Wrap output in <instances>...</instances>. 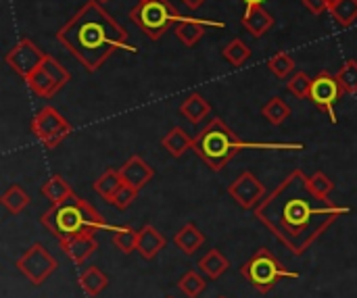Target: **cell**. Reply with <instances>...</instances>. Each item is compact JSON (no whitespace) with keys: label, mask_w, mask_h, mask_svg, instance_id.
<instances>
[{"label":"cell","mask_w":357,"mask_h":298,"mask_svg":"<svg viewBox=\"0 0 357 298\" xmlns=\"http://www.w3.org/2000/svg\"><path fill=\"white\" fill-rule=\"evenodd\" d=\"M165 244H167V240H165V236L157 228H153V226L146 224L142 230H138V246H136V253H140L142 259L153 261L165 249Z\"/></svg>","instance_id":"obj_18"},{"label":"cell","mask_w":357,"mask_h":298,"mask_svg":"<svg viewBox=\"0 0 357 298\" xmlns=\"http://www.w3.org/2000/svg\"><path fill=\"white\" fill-rule=\"evenodd\" d=\"M174 244L184 253V255H195L203 244H205V234L195 226V224H186L182 230H178V234L174 236Z\"/></svg>","instance_id":"obj_20"},{"label":"cell","mask_w":357,"mask_h":298,"mask_svg":"<svg viewBox=\"0 0 357 298\" xmlns=\"http://www.w3.org/2000/svg\"><path fill=\"white\" fill-rule=\"evenodd\" d=\"M40 194L50 203V205H56L61 201H65L67 196L73 194V188L67 184L65 178L61 175H50L42 186H40Z\"/></svg>","instance_id":"obj_24"},{"label":"cell","mask_w":357,"mask_h":298,"mask_svg":"<svg viewBox=\"0 0 357 298\" xmlns=\"http://www.w3.org/2000/svg\"><path fill=\"white\" fill-rule=\"evenodd\" d=\"M312 84H314V77H310L305 71H295L289 81H287V88L293 96L297 98H310V92H312Z\"/></svg>","instance_id":"obj_32"},{"label":"cell","mask_w":357,"mask_h":298,"mask_svg":"<svg viewBox=\"0 0 357 298\" xmlns=\"http://www.w3.org/2000/svg\"><path fill=\"white\" fill-rule=\"evenodd\" d=\"M343 88L337 79V75H333L331 71H320L316 77H314V84H312V92H310V100L328 115L331 123L337 125L339 119H337V113H335V104L341 100L343 96Z\"/></svg>","instance_id":"obj_10"},{"label":"cell","mask_w":357,"mask_h":298,"mask_svg":"<svg viewBox=\"0 0 357 298\" xmlns=\"http://www.w3.org/2000/svg\"><path fill=\"white\" fill-rule=\"evenodd\" d=\"M243 278L261 295H268L274 290V286L280 280H297L299 274L297 272H289L284 269V265L278 261V257L270 251V249H257L251 259L241 267Z\"/></svg>","instance_id":"obj_5"},{"label":"cell","mask_w":357,"mask_h":298,"mask_svg":"<svg viewBox=\"0 0 357 298\" xmlns=\"http://www.w3.org/2000/svg\"><path fill=\"white\" fill-rule=\"evenodd\" d=\"M79 286L88 297H98L109 288V278L98 265H90L79 274Z\"/></svg>","instance_id":"obj_21"},{"label":"cell","mask_w":357,"mask_h":298,"mask_svg":"<svg viewBox=\"0 0 357 298\" xmlns=\"http://www.w3.org/2000/svg\"><path fill=\"white\" fill-rule=\"evenodd\" d=\"M46 58V52L40 50L29 38H21L6 54H4V63L21 77L27 79L33 71H38L42 67Z\"/></svg>","instance_id":"obj_11"},{"label":"cell","mask_w":357,"mask_h":298,"mask_svg":"<svg viewBox=\"0 0 357 298\" xmlns=\"http://www.w3.org/2000/svg\"><path fill=\"white\" fill-rule=\"evenodd\" d=\"M207 27L224 29L226 23H222V21H209V19H197V17H182V21H178V23L174 25V33H176V38H178L184 46L192 48V46L205 36V29H207Z\"/></svg>","instance_id":"obj_13"},{"label":"cell","mask_w":357,"mask_h":298,"mask_svg":"<svg viewBox=\"0 0 357 298\" xmlns=\"http://www.w3.org/2000/svg\"><path fill=\"white\" fill-rule=\"evenodd\" d=\"M138 2H149V0H138Z\"/></svg>","instance_id":"obj_41"},{"label":"cell","mask_w":357,"mask_h":298,"mask_svg":"<svg viewBox=\"0 0 357 298\" xmlns=\"http://www.w3.org/2000/svg\"><path fill=\"white\" fill-rule=\"evenodd\" d=\"M301 2H303V6H305L312 15H316V17H320V15H324L326 10H331V6H328L326 0H301Z\"/></svg>","instance_id":"obj_36"},{"label":"cell","mask_w":357,"mask_h":298,"mask_svg":"<svg viewBox=\"0 0 357 298\" xmlns=\"http://www.w3.org/2000/svg\"><path fill=\"white\" fill-rule=\"evenodd\" d=\"M328 13L341 27H351L357 21V0H339Z\"/></svg>","instance_id":"obj_28"},{"label":"cell","mask_w":357,"mask_h":298,"mask_svg":"<svg viewBox=\"0 0 357 298\" xmlns=\"http://www.w3.org/2000/svg\"><path fill=\"white\" fill-rule=\"evenodd\" d=\"M351 209L318 196L310 186V175L291 171L253 211L259 224L274 234L295 257H301L339 217Z\"/></svg>","instance_id":"obj_1"},{"label":"cell","mask_w":357,"mask_h":298,"mask_svg":"<svg viewBox=\"0 0 357 298\" xmlns=\"http://www.w3.org/2000/svg\"><path fill=\"white\" fill-rule=\"evenodd\" d=\"M276 25V19L272 17V13H268L261 6H247L245 15H243V27L253 36V38H261L266 36L272 27Z\"/></svg>","instance_id":"obj_17"},{"label":"cell","mask_w":357,"mask_h":298,"mask_svg":"<svg viewBox=\"0 0 357 298\" xmlns=\"http://www.w3.org/2000/svg\"><path fill=\"white\" fill-rule=\"evenodd\" d=\"M228 194H230V198H232L238 207H243V209H247V211H255V209L264 203V198H266V186L259 182V178H257L255 173L243 171V173L228 186Z\"/></svg>","instance_id":"obj_12"},{"label":"cell","mask_w":357,"mask_h":298,"mask_svg":"<svg viewBox=\"0 0 357 298\" xmlns=\"http://www.w3.org/2000/svg\"><path fill=\"white\" fill-rule=\"evenodd\" d=\"M138 192L140 190H136V188H132V186H128V184H123L119 190H117V194H115V198L111 201V205L117 209V211H126L136 198H138Z\"/></svg>","instance_id":"obj_35"},{"label":"cell","mask_w":357,"mask_h":298,"mask_svg":"<svg viewBox=\"0 0 357 298\" xmlns=\"http://www.w3.org/2000/svg\"><path fill=\"white\" fill-rule=\"evenodd\" d=\"M98 4H107V2H111V0H96Z\"/></svg>","instance_id":"obj_40"},{"label":"cell","mask_w":357,"mask_h":298,"mask_svg":"<svg viewBox=\"0 0 357 298\" xmlns=\"http://www.w3.org/2000/svg\"><path fill=\"white\" fill-rule=\"evenodd\" d=\"M0 203H2V207H4L10 215H21V213L27 209V205H29V194L23 190L21 184H10V186L2 192Z\"/></svg>","instance_id":"obj_23"},{"label":"cell","mask_w":357,"mask_h":298,"mask_svg":"<svg viewBox=\"0 0 357 298\" xmlns=\"http://www.w3.org/2000/svg\"><path fill=\"white\" fill-rule=\"evenodd\" d=\"M40 224L59 240L88 234L94 236L96 232H119L123 226H109L105 217L84 198H79L75 192L67 196L65 201L50 205L48 211L42 213Z\"/></svg>","instance_id":"obj_4"},{"label":"cell","mask_w":357,"mask_h":298,"mask_svg":"<svg viewBox=\"0 0 357 298\" xmlns=\"http://www.w3.org/2000/svg\"><path fill=\"white\" fill-rule=\"evenodd\" d=\"M268 69L280 77V79H289L295 71H297V65H295V58L289 54V52H276L274 56L268 58Z\"/></svg>","instance_id":"obj_30"},{"label":"cell","mask_w":357,"mask_h":298,"mask_svg":"<svg viewBox=\"0 0 357 298\" xmlns=\"http://www.w3.org/2000/svg\"><path fill=\"white\" fill-rule=\"evenodd\" d=\"M56 40L84 65L88 73L98 71L115 50L138 52V48L130 44L128 29L96 0L86 2L56 31Z\"/></svg>","instance_id":"obj_2"},{"label":"cell","mask_w":357,"mask_h":298,"mask_svg":"<svg viewBox=\"0 0 357 298\" xmlns=\"http://www.w3.org/2000/svg\"><path fill=\"white\" fill-rule=\"evenodd\" d=\"M29 130L33 138L48 150L56 148L65 138L73 134V125L54 109V107H42L29 123Z\"/></svg>","instance_id":"obj_7"},{"label":"cell","mask_w":357,"mask_h":298,"mask_svg":"<svg viewBox=\"0 0 357 298\" xmlns=\"http://www.w3.org/2000/svg\"><path fill=\"white\" fill-rule=\"evenodd\" d=\"M243 2H245L247 6H261L266 0H243Z\"/></svg>","instance_id":"obj_38"},{"label":"cell","mask_w":357,"mask_h":298,"mask_svg":"<svg viewBox=\"0 0 357 298\" xmlns=\"http://www.w3.org/2000/svg\"><path fill=\"white\" fill-rule=\"evenodd\" d=\"M218 298H226V297H218Z\"/></svg>","instance_id":"obj_42"},{"label":"cell","mask_w":357,"mask_h":298,"mask_svg":"<svg viewBox=\"0 0 357 298\" xmlns=\"http://www.w3.org/2000/svg\"><path fill=\"white\" fill-rule=\"evenodd\" d=\"M61 242V251L75 263V265H82L86 259H90L96 249H98V242L94 236H88V234H79V236H71V238H65V240H59Z\"/></svg>","instance_id":"obj_15"},{"label":"cell","mask_w":357,"mask_h":298,"mask_svg":"<svg viewBox=\"0 0 357 298\" xmlns=\"http://www.w3.org/2000/svg\"><path fill=\"white\" fill-rule=\"evenodd\" d=\"M303 150L301 142H245L220 117H213L197 136L192 150L211 169L222 171L243 150Z\"/></svg>","instance_id":"obj_3"},{"label":"cell","mask_w":357,"mask_h":298,"mask_svg":"<svg viewBox=\"0 0 357 298\" xmlns=\"http://www.w3.org/2000/svg\"><path fill=\"white\" fill-rule=\"evenodd\" d=\"M337 79L345 94H357V61L349 58L337 73Z\"/></svg>","instance_id":"obj_33"},{"label":"cell","mask_w":357,"mask_h":298,"mask_svg":"<svg viewBox=\"0 0 357 298\" xmlns=\"http://www.w3.org/2000/svg\"><path fill=\"white\" fill-rule=\"evenodd\" d=\"M180 115L190 125H201V121H205L211 115V104L201 92H190L180 102Z\"/></svg>","instance_id":"obj_16"},{"label":"cell","mask_w":357,"mask_h":298,"mask_svg":"<svg viewBox=\"0 0 357 298\" xmlns=\"http://www.w3.org/2000/svg\"><path fill=\"white\" fill-rule=\"evenodd\" d=\"M130 21L136 23L149 40L157 42L172 25L182 21V15L169 0H149L138 2L130 10Z\"/></svg>","instance_id":"obj_6"},{"label":"cell","mask_w":357,"mask_h":298,"mask_svg":"<svg viewBox=\"0 0 357 298\" xmlns=\"http://www.w3.org/2000/svg\"><path fill=\"white\" fill-rule=\"evenodd\" d=\"M119 173L123 178V184L136 188V190H142L146 184H151V180L155 178V169L140 157V155H132L121 167H119Z\"/></svg>","instance_id":"obj_14"},{"label":"cell","mask_w":357,"mask_h":298,"mask_svg":"<svg viewBox=\"0 0 357 298\" xmlns=\"http://www.w3.org/2000/svg\"><path fill=\"white\" fill-rule=\"evenodd\" d=\"M113 246L117 251H121L123 255L134 253L136 246H138V232L134 228H130V226H123L119 232L113 234Z\"/></svg>","instance_id":"obj_31"},{"label":"cell","mask_w":357,"mask_h":298,"mask_svg":"<svg viewBox=\"0 0 357 298\" xmlns=\"http://www.w3.org/2000/svg\"><path fill=\"white\" fill-rule=\"evenodd\" d=\"M123 186V178H121V173H119V169H107L96 182H94V192L102 198V201H107L109 205H111V201L115 198V194H117V190Z\"/></svg>","instance_id":"obj_22"},{"label":"cell","mask_w":357,"mask_h":298,"mask_svg":"<svg viewBox=\"0 0 357 298\" xmlns=\"http://www.w3.org/2000/svg\"><path fill=\"white\" fill-rule=\"evenodd\" d=\"M199 267H201V274H205L209 280H218L230 269V261L222 255V251L213 249L199 261Z\"/></svg>","instance_id":"obj_25"},{"label":"cell","mask_w":357,"mask_h":298,"mask_svg":"<svg viewBox=\"0 0 357 298\" xmlns=\"http://www.w3.org/2000/svg\"><path fill=\"white\" fill-rule=\"evenodd\" d=\"M310 186H312V190H314L318 196H322V198H328L331 192L335 190V182H333L324 171H316L314 175H310Z\"/></svg>","instance_id":"obj_34"},{"label":"cell","mask_w":357,"mask_h":298,"mask_svg":"<svg viewBox=\"0 0 357 298\" xmlns=\"http://www.w3.org/2000/svg\"><path fill=\"white\" fill-rule=\"evenodd\" d=\"M222 56H224L232 67H243V65L251 58V48H249L241 38H234L232 42H228V44L222 48Z\"/></svg>","instance_id":"obj_27"},{"label":"cell","mask_w":357,"mask_h":298,"mask_svg":"<svg viewBox=\"0 0 357 298\" xmlns=\"http://www.w3.org/2000/svg\"><path fill=\"white\" fill-rule=\"evenodd\" d=\"M261 115L270 125H282L293 115V111L280 96H274L261 107Z\"/></svg>","instance_id":"obj_26"},{"label":"cell","mask_w":357,"mask_h":298,"mask_svg":"<svg viewBox=\"0 0 357 298\" xmlns=\"http://www.w3.org/2000/svg\"><path fill=\"white\" fill-rule=\"evenodd\" d=\"M178 288H180L182 295H186L188 298H199L205 292L207 282H205V278H203L201 274H197L195 269H188V272L180 278Z\"/></svg>","instance_id":"obj_29"},{"label":"cell","mask_w":357,"mask_h":298,"mask_svg":"<svg viewBox=\"0 0 357 298\" xmlns=\"http://www.w3.org/2000/svg\"><path fill=\"white\" fill-rule=\"evenodd\" d=\"M182 2H184L190 10H197V8H201L207 0H182Z\"/></svg>","instance_id":"obj_37"},{"label":"cell","mask_w":357,"mask_h":298,"mask_svg":"<svg viewBox=\"0 0 357 298\" xmlns=\"http://www.w3.org/2000/svg\"><path fill=\"white\" fill-rule=\"evenodd\" d=\"M326 2H328V6H333V4H337L339 0H326Z\"/></svg>","instance_id":"obj_39"},{"label":"cell","mask_w":357,"mask_h":298,"mask_svg":"<svg viewBox=\"0 0 357 298\" xmlns=\"http://www.w3.org/2000/svg\"><path fill=\"white\" fill-rule=\"evenodd\" d=\"M161 146H163V150H165L169 157L180 159V157H184V152L192 150L195 138H190V136L184 132V127L174 125V127L161 138Z\"/></svg>","instance_id":"obj_19"},{"label":"cell","mask_w":357,"mask_h":298,"mask_svg":"<svg viewBox=\"0 0 357 298\" xmlns=\"http://www.w3.org/2000/svg\"><path fill=\"white\" fill-rule=\"evenodd\" d=\"M15 267L27 278L31 286H42L59 269V261L50 255V251L44 244L36 242L17 259Z\"/></svg>","instance_id":"obj_8"},{"label":"cell","mask_w":357,"mask_h":298,"mask_svg":"<svg viewBox=\"0 0 357 298\" xmlns=\"http://www.w3.org/2000/svg\"><path fill=\"white\" fill-rule=\"evenodd\" d=\"M69 81H71V73L52 54H46L42 67L25 79L29 90L40 98H52Z\"/></svg>","instance_id":"obj_9"}]
</instances>
